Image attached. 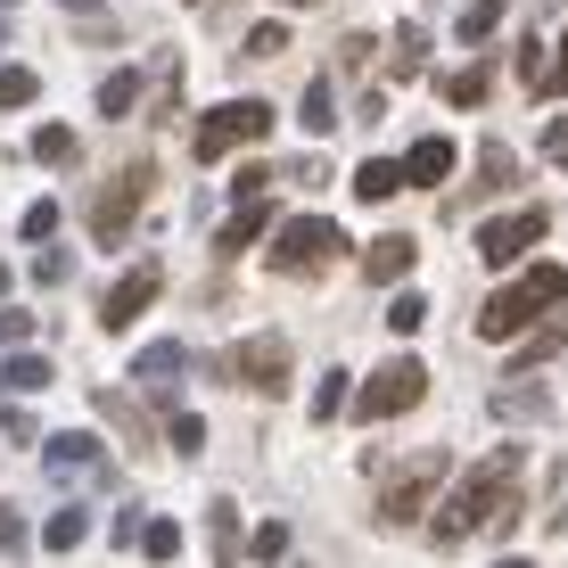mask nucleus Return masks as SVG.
Listing matches in <instances>:
<instances>
[{
    "instance_id": "41",
    "label": "nucleus",
    "mask_w": 568,
    "mask_h": 568,
    "mask_svg": "<svg viewBox=\"0 0 568 568\" xmlns=\"http://www.w3.org/2000/svg\"><path fill=\"white\" fill-rule=\"evenodd\" d=\"M544 91H568V33H560V50H552V83Z\"/></svg>"
},
{
    "instance_id": "37",
    "label": "nucleus",
    "mask_w": 568,
    "mask_h": 568,
    "mask_svg": "<svg viewBox=\"0 0 568 568\" xmlns=\"http://www.w3.org/2000/svg\"><path fill=\"white\" fill-rule=\"evenodd\" d=\"M0 552H26V519H17L9 503H0Z\"/></svg>"
},
{
    "instance_id": "33",
    "label": "nucleus",
    "mask_w": 568,
    "mask_h": 568,
    "mask_svg": "<svg viewBox=\"0 0 568 568\" xmlns=\"http://www.w3.org/2000/svg\"><path fill=\"white\" fill-rule=\"evenodd\" d=\"M536 149H544V156H552V165H568V115H552V124H544V132H536Z\"/></svg>"
},
{
    "instance_id": "8",
    "label": "nucleus",
    "mask_w": 568,
    "mask_h": 568,
    "mask_svg": "<svg viewBox=\"0 0 568 568\" xmlns=\"http://www.w3.org/2000/svg\"><path fill=\"white\" fill-rule=\"evenodd\" d=\"M223 379H247V387H264V396H281V387H288V338H281V329L240 338L223 355Z\"/></svg>"
},
{
    "instance_id": "28",
    "label": "nucleus",
    "mask_w": 568,
    "mask_h": 568,
    "mask_svg": "<svg viewBox=\"0 0 568 568\" xmlns=\"http://www.w3.org/2000/svg\"><path fill=\"white\" fill-rule=\"evenodd\" d=\"M247 552H256V560H281V552H288V519H264L256 536H247Z\"/></svg>"
},
{
    "instance_id": "34",
    "label": "nucleus",
    "mask_w": 568,
    "mask_h": 568,
    "mask_svg": "<svg viewBox=\"0 0 568 568\" xmlns=\"http://www.w3.org/2000/svg\"><path fill=\"white\" fill-rule=\"evenodd\" d=\"M272 50H288V26H256L247 33V58H272Z\"/></svg>"
},
{
    "instance_id": "29",
    "label": "nucleus",
    "mask_w": 568,
    "mask_h": 568,
    "mask_svg": "<svg viewBox=\"0 0 568 568\" xmlns=\"http://www.w3.org/2000/svg\"><path fill=\"white\" fill-rule=\"evenodd\" d=\"M338 413H346V371H329L322 396H313V420H338Z\"/></svg>"
},
{
    "instance_id": "7",
    "label": "nucleus",
    "mask_w": 568,
    "mask_h": 568,
    "mask_svg": "<svg viewBox=\"0 0 568 568\" xmlns=\"http://www.w3.org/2000/svg\"><path fill=\"white\" fill-rule=\"evenodd\" d=\"M338 256H346V231L322 223V214H297V223L272 231V264H281V272H322Z\"/></svg>"
},
{
    "instance_id": "23",
    "label": "nucleus",
    "mask_w": 568,
    "mask_h": 568,
    "mask_svg": "<svg viewBox=\"0 0 568 568\" xmlns=\"http://www.w3.org/2000/svg\"><path fill=\"white\" fill-rule=\"evenodd\" d=\"M404 190V165H363L355 173V199H396Z\"/></svg>"
},
{
    "instance_id": "2",
    "label": "nucleus",
    "mask_w": 568,
    "mask_h": 568,
    "mask_svg": "<svg viewBox=\"0 0 568 568\" xmlns=\"http://www.w3.org/2000/svg\"><path fill=\"white\" fill-rule=\"evenodd\" d=\"M560 297H568V264H527L511 288H495V297L478 305V338H519V329H536Z\"/></svg>"
},
{
    "instance_id": "6",
    "label": "nucleus",
    "mask_w": 568,
    "mask_h": 568,
    "mask_svg": "<svg viewBox=\"0 0 568 568\" xmlns=\"http://www.w3.org/2000/svg\"><path fill=\"white\" fill-rule=\"evenodd\" d=\"M420 396H428V363H420V355H396V363H379V371L363 379L355 420H396V413H413Z\"/></svg>"
},
{
    "instance_id": "1",
    "label": "nucleus",
    "mask_w": 568,
    "mask_h": 568,
    "mask_svg": "<svg viewBox=\"0 0 568 568\" xmlns=\"http://www.w3.org/2000/svg\"><path fill=\"white\" fill-rule=\"evenodd\" d=\"M519 486H527V454L519 445H495V454L454 486V503L437 511V527H428L437 552H462L469 536H511L519 527Z\"/></svg>"
},
{
    "instance_id": "21",
    "label": "nucleus",
    "mask_w": 568,
    "mask_h": 568,
    "mask_svg": "<svg viewBox=\"0 0 568 568\" xmlns=\"http://www.w3.org/2000/svg\"><path fill=\"white\" fill-rule=\"evenodd\" d=\"M33 156L42 165H74V124H42L33 132Z\"/></svg>"
},
{
    "instance_id": "40",
    "label": "nucleus",
    "mask_w": 568,
    "mask_h": 568,
    "mask_svg": "<svg viewBox=\"0 0 568 568\" xmlns=\"http://www.w3.org/2000/svg\"><path fill=\"white\" fill-rule=\"evenodd\" d=\"M26 329H33V313H0V346H26Z\"/></svg>"
},
{
    "instance_id": "42",
    "label": "nucleus",
    "mask_w": 568,
    "mask_h": 568,
    "mask_svg": "<svg viewBox=\"0 0 568 568\" xmlns=\"http://www.w3.org/2000/svg\"><path fill=\"white\" fill-rule=\"evenodd\" d=\"M0 297H9V264H0Z\"/></svg>"
},
{
    "instance_id": "22",
    "label": "nucleus",
    "mask_w": 568,
    "mask_h": 568,
    "mask_svg": "<svg viewBox=\"0 0 568 568\" xmlns=\"http://www.w3.org/2000/svg\"><path fill=\"white\" fill-rule=\"evenodd\" d=\"M495 26H503V0H469L454 33H462V42H486V33H495Z\"/></svg>"
},
{
    "instance_id": "13",
    "label": "nucleus",
    "mask_w": 568,
    "mask_h": 568,
    "mask_svg": "<svg viewBox=\"0 0 568 568\" xmlns=\"http://www.w3.org/2000/svg\"><path fill=\"white\" fill-rule=\"evenodd\" d=\"M428 67V26H396V42H387V83H420Z\"/></svg>"
},
{
    "instance_id": "11",
    "label": "nucleus",
    "mask_w": 568,
    "mask_h": 568,
    "mask_svg": "<svg viewBox=\"0 0 568 568\" xmlns=\"http://www.w3.org/2000/svg\"><path fill=\"white\" fill-rule=\"evenodd\" d=\"M156 288H165V272H156V264H132L124 281L108 288V305H100V329H132V322H141V305L156 297Z\"/></svg>"
},
{
    "instance_id": "44",
    "label": "nucleus",
    "mask_w": 568,
    "mask_h": 568,
    "mask_svg": "<svg viewBox=\"0 0 568 568\" xmlns=\"http://www.w3.org/2000/svg\"><path fill=\"white\" fill-rule=\"evenodd\" d=\"M0 9H17V0H0Z\"/></svg>"
},
{
    "instance_id": "9",
    "label": "nucleus",
    "mask_w": 568,
    "mask_h": 568,
    "mask_svg": "<svg viewBox=\"0 0 568 568\" xmlns=\"http://www.w3.org/2000/svg\"><path fill=\"white\" fill-rule=\"evenodd\" d=\"M42 462H50V478H67V486H115V469H108V445L100 437H83V428H67V437H42Z\"/></svg>"
},
{
    "instance_id": "24",
    "label": "nucleus",
    "mask_w": 568,
    "mask_h": 568,
    "mask_svg": "<svg viewBox=\"0 0 568 568\" xmlns=\"http://www.w3.org/2000/svg\"><path fill=\"white\" fill-rule=\"evenodd\" d=\"M33 91H42V74H33V67H0V108H26Z\"/></svg>"
},
{
    "instance_id": "18",
    "label": "nucleus",
    "mask_w": 568,
    "mask_h": 568,
    "mask_svg": "<svg viewBox=\"0 0 568 568\" xmlns=\"http://www.w3.org/2000/svg\"><path fill=\"white\" fill-rule=\"evenodd\" d=\"M42 544H50V552H83V544H91V511H83V503H67V511H50Z\"/></svg>"
},
{
    "instance_id": "39",
    "label": "nucleus",
    "mask_w": 568,
    "mask_h": 568,
    "mask_svg": "<svg viewBox=\"0 0 568 568\" xmlns=\"http://www.w3.org/2000/svg\"><path fill=\"white\" fill-rule=\"evenodd\" d=\"M67 272H74V264H67V247H42V264H33V281H67Z\"/></svg>"
},
{
    "instance_id": "3",
    "label": "nucleus",
    "mask_w": 568,
    "mask_h": 568,
    "mask_svg": "<svg viewBox=\"0 0 568 568\" xmlns=\"http://www.w3.org/2000/svg\"><path fill=\"white\" fill-rule=\"evenodd\" d=\"M371 478H387V495H379V527H413L428 511V495L445 486V454H379V462H363Z\"/></svg>"
},
{
    "instance_id": "20",
    "label": "nucleus",
    "mask_w": 568,
    "mask_h": 568,
    "mask_svg": "<svg viewBox=\"0 0 568 568\" xmlns=\"http://www.w3.org/2000/svg\"><path fill=\"white\" fill-rule=\"evenodd\" d=\"M511 182H519V156L486 141V149H478V190H511Z\"/></svg>"
},
{
    "instance_id": "38",
    "label": "nucleus",
    "mask_w": 568,
    "mask_h": 568,
    "mask_svg": "<svg viewBox=\"0 0 568 568\" xmlns=\"http://www.w3.org/2000/svg\"><path fill=\"white\" fill-rule=\"evenodd\" d=\"M288 182H305V190H322V182H329V165H322V156H297V165H288Z\"/></svg>"
},
{
    "instance_id": "5",
    "label": "nucleus",
    "mask_w": 568,
    "mask_h": 568,
    "mask_svg": "<svg viewBox=\"0 0 568 568\" xmlns=\"http://www.w3.org/2000/svg\"><path fill=\"white\" fill-rule=\"evenodd\" d=\"M264 132H272V108H264V100H231V108H206V115H199L190 149H199V165H223L231 149L264 141Z\"/></svg>"
},
{
    "instance_id": "26",
    "label": "nucleus",
    "mask_w": 568,
    "mask_h": 568,
    "mask_svg": "<svg viewBox=\"0 0 568 568\" xmlns=\"http://www.w3.org/2000/svg\"><path fill=\"white\" fill-rule=\"evenodd\" d=\"M297 115H305V132H329V124H338V100H329V83H313Z\"/></svg>"
},
{
    "instance_id": "36",
    "label": "nucleus",
    "mask_w": 568,
    "mask_h": 568,
    "mask_svg": "<svg viewBox=\"0 0 568 568\" xmlns=\"http://www.w3.org/2000/svg\"><path fill=\"white\" fill-rule=\"evenodd\" d=\"M50 231H58V206H50V199L26 206V240H50Z\"/></svg>"
},
{
    "instance_id": "4",
    "label": "nucleus",
    "mask_w": 568,
    "mask_h": 568,
    "mask_svg": "<svg viewBox=\"0 0 568 568\" xmlns=\"http://www.w3.org/2000/svg\"><path fill=\"white\" fill-rule=\"evenodd\" d=\"M149 190H156V165H149V156H132L124 173H108V182L91 190V240H100V247H115V240L132 231V214H141V199H149Z\"/></svg>"
},
{
    "instance_id": "14",
    "label": "nucleus",
    "mask_w": 568,
    "mask_h": 568,
    "mask_svg": "<svg viewBox=\"0 0 568 568\" xmlns=\"http://www.w3.org/2000/svg\"><path fill=\"white\" fill-rule=\"evenodd\" d=\"M437 91H445V108H486V100H495V67H486V58H478V67H454Z\"/></svg>"
},
{
    "instance_id": "32",
    "label": "nucleus",
    "mask_w": 568,
    "mask_h": 568,
    "mask_svg": "<svg viewBox=\"0 0 568 568\" xmlns=\"http://www.w3.org/2000/svg\"><path fill=\"white\" fill-rule=\"evenodd\" d=\"M91 404H100V413H108L115 428H124V437H149V428H141V413H132V404H124V396H91Z\"/></svg>"
},
{
    "instance_id": "30",
    "label": "nucleus",
    "mask_w": 568,
    "mask_h": 568,
    "mask_svg": "<svg viewBox=\"0 0 568 568\" xmlns=\"http://www.w3.org/2000/svg\"><path fill=\"white\" fill-rule=\"evenodd\" d=\"M173 454H206V420L199 413H173Z\"/></svg>"
},
{
    "instance_id": "19",
    "label": "nucleus",
    "mask_w": 568,
    "mask_h": 568,
    "mask_svg": "<svg viewBox=\"0 0 568 568\" xmlns=\"http://www.w3.org/2000/svg\"><path fill=\"white\" fill-rule=\"evenodd\" d=\"M141 83H149V74H141V67H115V74H108V83H100V115H124L132 100H141Z\"/></svg>"
},
{
    "instance_id": "45",
    "label": "nucleus",
    "mask_w": 568,
    "mask_h": 568,
    "mask_svg": "<svg viewBox=\"0 0 568 568\" xmlns=\"http://www.w3.org/2000/svg\"><path fill=\"white\" fill-rule=\"evenodd\" d=\"M560 346H568V329H560Z\"/></svg>"
},
{
    "instance_id": "10",
    "label": "nucleus",
    "mask_w": 568,
    "mask_h": 568,
    "mask_svg": "<svg viewBox=\"0 0 568 568\" xmlns=\"http://www.w3.org/2000/svg\"><path fill=\"white\" fill-rule=\"evenodd\" d=\"M552 231V206H519V214H495V223L478 231V256L486 264H511V256H527V247Z\"/></svg>"
},
{
    "instance_id": "43",
    "label": "nucleus",
    "mask_w": 568,
    "mask_h": 568,
    "mask_svg": "<svg viewBox=\"0 0 568 568\" xmlns=\"http://www.w3.org/2000/svg\"><path fill=\"white\" fill-rule=\"evenodd\" d=\"M288 9H313V0H288Z\"/></svg>"
},
{
    "instance_id": "15",
    "label": "nucleus",
    "mask_w": 568,
    "mask_h": 568,
    "mask_svg": "<svg viewBox=\"0 0 568 568\" xmlns=\"http://www.w3.org/2000/svg\"><path fill=\"white\" fill-rule=\"evenodd\" d=\"M445 173H454V141H437V132H428V141H413V156H404V182L437 190Z\"/></svg>"
},
{
    "instance_id": "17",
    "label": "nucleus",
    "mask_w": 568,
    "mask_h": 568,
    "mask_svg": "<svg viewBox=\"0 0 568 568\" xmlns=\"http://www.w3.org/2000/svg\"><path fill=\"white\" fill-rule=\"evenodd\" d=\"M404 272H413V240H404V231H387V240L363 256V281H404Z\"/></svg>"
},
{
    "instance_id": "16",
    "label": "nucleus",
    "mask_w": 568,
    "mask_h": 568,
    "mask_svg": "<svg viewBox=\"0 0 568 568\" xmlns=\"http://www.w3.org/2000/svg\"><path fill=\"white\" fill-rule=\"evenodd\" d=\"M132 379H141V387H173V379H182V346H173V338L141 346V355H132Z\"/></svg>"
},
{
    "instance_id": "35",
    "label": "nucleus",
    "mask_w": 568,
    "mask_h": 568,
    "mask_svg": "<svg viewBox=\"0 0 568 568\" xmlns=\"http://www.w3.org/2000/svg\"><path fill=\"white\" fill-rule=\"evenodd\" d=\"M231 527H240V511H231V503H214V560H223L231 544H240V536H231Z\"/></svg>"
},
{
    "instance_id": "12",
    "label": "nucleus",
    "mask_w": 568,
    "mask_h": 568,
    "mask_svg": "<svg viewBox=\"0 0 568 568\" xmlns=\"http://www.w3.org/2000/svg\"><path fill=\"white\" fill-rule=\"evenodd\" d=\"M264 223H272V199H264V190H240V214H231V223L214 231V264H231V256H240V247L256 240Z\"/></svg>"
},
{
    "instance_id": "25",
    "label": "nucleus",
    "mask_w": 568,
    "mask_h": 568,
    "mask_svg": "<svg viewBox=\"0 0 568 568\" xmlns=\"http://www.w3.org/2000/svg\"><path fill=\"white\" fill-rule=\"evenodd\" d=\"M420 322H428V297H413V288H404V297L387 305V329H396V338H413Z\"/></svg>"
},
{
    "instance_id": "31",
    "label": "nucleus",
    "mask_w": 568,
    "mask_h": 568,
    "mask_svg": "<svg viewBox=\"0 0 568 568\" xmlns=\"http://www.w3.org/2000/svg\"><path fill=\"white\" fill-rule=\"evenodd\" d=\"M9 387H17V396H26V387H50V363L42 355H17L9 363Z\"/></svg>"
},
{
    "instance_id": "27",
    "label": "nucleus",
    "mask_w": 568,
    "mask_h": 568,
    "mask_svg": "<svg viewBox=\"0 0 568 568\" xmlns=\"http://www.w3.org/2000/svg\"><path fill=\"white\" fill-rule=\"evenodd\" d=\"M141 552H149V560H173V552H182V536H173V519H141Z\"/></svg>"
}]
</instances>
